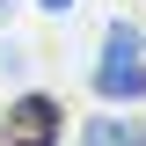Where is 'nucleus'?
Returning <instances> with one entry per match:
<instances>
[{
	"mask_svg": "<svg viewBox=\"0 0 146 146\" xmlns=\"http://www.w3.org/2000/svg\"><path fill=\"white\" fill-rule=\"evenodd\" d=\"M80 146H146V124L139 117H95L80 131Z\"/></svg>",
	"mask_w": 146,
	"mask_h": 146,
	"instance_id": "7ed1b4c3",
	"label": "nucleus"
},
{
	"mask_svg": "<svg viewBox=\"0 0 146 146\" xmlns=\"http://www.w3.org/2000/svg\"><path fill=\"white\" fill-rule=\"evenodd\" d=\"M0 139H7V146H58V139H66V110H58V95H44V88H36V95H15Z\"/></svg>",
	"mask_w": 146,
	"mask_h": 146,
	"instance_id": "f03ea898",
	"label": "nucleus"
},
{
	"mask_svg": "<svg viewBox=\"0 0 146 146\" xmlns=\"http://www.w3.org/2000/svg\"><path fill=\"white\" fill-rule=\"evenodd\" d=\"M0 15H7V0H0Z\"/></svg>",
	"mask_w": 146,
	"mask_h": 146,
	"instance_id": "39448f33",
	"label": "nucleus"
},
{
	"mask_svg": "<svg viewBox=\"0 0 146 146\" xmlns=\"http://www.w3.org/2000/svg\"><path fill=\"white\" fill-rule=\"evenodd\" d=\"M95 95L102 102H139L146 95V36H139V22H110L102 58H95Z\"/></svg>",
	"mask_w": 146,
	"mask_h": 146,
	"instance_id": "f257e3e1",
	"label": "nucleus"
},
{
	"mask_svg": "<svg viewBox=\"0 0 146 146\" xmlns=\"http://www.w3.org/2000/svg\"><path fill=\"white\" fill-rule=\"evenodd\" d=\"M36 7H44V15H66V7H73V0H36Z\"/></svg>",
	"mask_w": 146,
	"mask_h": 146,
	"instance_id": "20e7f679",
	"label": "nucleus"
}]
</instances>
